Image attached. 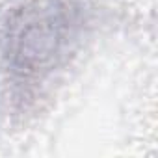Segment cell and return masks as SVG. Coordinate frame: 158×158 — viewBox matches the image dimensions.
I'll return each instance as SVG.
<instances>
[{"instance_id": "obj_1", "label": "cell", "mask_w": 158, "mask_h": 158, "mask_svg": "<svg viewBox=\"0 0 158 158\" xmlns=\"http://www.w3.org/2000/svg\"><path fill=\"white\" fill-rule=\"evenodd\" d=\"M93 0H15L0 17V73L11 114L34 108L91 32Z\"/></svg>"}]
</instances>
